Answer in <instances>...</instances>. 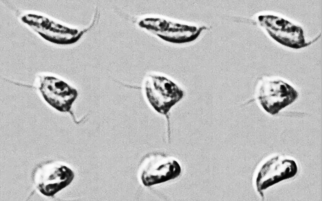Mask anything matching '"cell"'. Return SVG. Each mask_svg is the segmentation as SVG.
Listing matches in <instances>:
<instances>
[{"label":"cell","instance_id":"1","mask_svg":"<svg viewBox=\"0 0 322 201\" xmlns=\"http://www.w3.org/2000/svg\"><path fill=\"white\" fill-rule=\"evenodd\" d=\"M144 86L149 103L157 112L163 115L167 114L184 95L183 91L176 83L161 75H149Z\"/></svg>","mask_w":322,"mask_h":201},{"label":"cell","instance_id":"2","mask_svg":"<svg viewBox=\"0 0 322 201\" xmlns=\"http://www.w3.org/2000/svg\"><path fill=\"white\" fill-rule=\"evenodd\" d=\"M32 177L38 191L45 196L51 197L69 185L74 174L66 166L49 161L37 165L33 170Z\"/></svg>","mask_w":322,"mask_h":201},{"label":"cell","instance_id":"3","mask_svg":"<svg viewBox=\"0 0 322 201\" xmlns=\"http://www.w3.org/2000/svg\"><path fill=\"white\" fill-rule=\"evenodd\" d=\"M138 25L163 40L175 44H185L194 40L202 30V28L157 17L143 19Z\"/></svg>","mask_w":322,"mask_h":201},{"label":"cell","instance_id":"4","mask_svg":"<svg viewBox=\"0 0 322 201\" xmlns=\"http://www.w3.org/2000/svg\"><path fill=\"white\" fill-rule=\"evenodd\" d=\"M299 94L291 85L281 79H268L260 84L258 101L267 113L274 115L294 102Z\"/></svg>","mask_w":322,"mask_h":201},{"label":"cell","instance_id":"5","mask_svg":"<svg viewBox=\"0 0 322 201\" xmlns=\"http://www.w3.org/2000/svg\"><path fill=\"white\" fill-rule=\"evenodd\" d=\"M181 172V167L175 159L163 154L154 153L143 159L140 177L142 184L148 187L176 178Z\"/></svg>","mask_w":322,"mask_h":201},{"label":"cell","instance_id":"6","mask_svg":"<svg viewBox=\"0 0 322 201\" xmlns=\"http://www.w3.org/2000/svg\"><path fill=\"white\" fill-rule=\"evenodd\" d=\"M258 18L261 26L281 45L294 49L303 48L309 45L305 41L303 30L300 27L274 15H261Z\"/></svg>","mask_w":322,"mask_h":201},{"label":"cell","instance_id":"7","mask_svg":"<svg viewBox=\"0 0 322 201\" xmlns=\"http://www.w3.org/2000/svg\"><path fill=\"white\" fill-rule=\"evenodd\" d=\"M39 91L45 101L61 112L70 111L78 96L77 89L64 81L53 76H41Z\"/></svg>","mask_w":322,"mask_h":201},{"label":"cell","instance_id":"8","mask_svg":"<svg viewBox=\"0 0 322 201\" xmlns=\"http://www.w3.org/2000/svg\"><path fill=\"white\" fill-rule=\"evenodd\" d=\"M21 20L43 39L53 44L69 45L77 40L76 30L43 15L28 13L22 16Z\"/></svg>","mask_w":322,"mask_h":201},{"label":"cell","instance_id":"9","mask_svg":"<svg viewBox=\"0 0 322 201\" xmlns=\"http://www.w3.org/2000/svg\"><path fill=\"white\" fill-rule=\"evenodd\" d=\"M297 170V164L292 159L279 156L270 158L258 171L255 179L257 190L262 196L263 190L295 176Z\"/></svg>","mask_w":322,"mask_h":201}]
</instances>
